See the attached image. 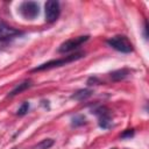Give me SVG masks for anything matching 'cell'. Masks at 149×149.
Masks as SVG:
<instances>
[{
    "label": "cell",
    "mask_w": 149,
    "mask_h": 149,
    "mask_svg": "<svg viewBox=\"0 0 149 149\" xmlns=\"http://www.w3.org/2000/svg\"><path fill=\"white\" fill-rule=\"evenodd\" d=\"M44 12H45V21L47 22H55L61 13L59 2L56 0H49L44 5Z\"/></svg>",
    "instance_id": "obj_4"
},
{
    "label": "cell",
    "mask_w": 149,
    "mask_h": 149,
    "mask_svg": "<svg viewBox=\"0 0 149 149\" xmlns=\"http://www.w3.org/2000/svg\"><path fill=\"white\" fill-rule=\"evenodd\" d=\"M54 143H55V141H54L52 139H44V140H42L41 142H38V143L34 147V149H49L50 147L54 146Z\"/></svg>",
    "instance_id": "obj_11"
},
{
    "label": "cell",
    "mask_w": 149,
    "mask_h": 149,
    "mask_svg": "<svg viewBox=\"0 0 149 149\" xmlns=\"http://www.w3.org/2000/svg\"><path fill=\"white\" fill-rule=\"evenodd\" d=\"M85 54L84 52H76V54H72V55H69V56H65L64 58H59V59H52V61H49L47 63H43L36 68H34L31 71L33 72H37V71H44V70H50V69H54V68H58V66H63L68 63H71L73 61H77V59H80L81 57H84Z\"/></svg>",
    "instance_id": "obj_1"
},
{
    "label": "cell",
    "mask_w": 149,
    "mask_h": 149,
    "mask_svg": "<svg viewBox=\"0 0 149 149\" xmlns=\"http://www.w3.org/2000/svg\"><path fill=\"white\" fill-rule=\"evenodd\" d=\"M92 113H94V114L98 115V116H102V115H106V114H111V113H109V109H108L106 106L95 107L94 109H92Z\"/></svg>",
    "instance_id": "obj_13"
},
{
    "label": "cell",
    "mask_w": 149,
    "mask_h": 149,
    "mask_svg": "<svg viewBox=\"0 0 149 149\" xmlns=\"http://www.w3.org/2000/svg\"><path fill=\"white\" fill-rule=\"evenodd\" d=\"M130 73V71L128 69H119V70H115L113 72L109 73V78L114 81H119V80H122L125 79L126 77H128V74Z\"/></svg>",
    "instance_id": "obj_8"
},
{
    "label": "cell",
    "mask_w": 149,
    "mask_h": 149,
    "mask_svg": "<svg viewBox=\"0 0 149 149\" xmlns=\"http://www.w3.org/2000/svg\"><path fill=\"white\" fill-rule=\"evenodd\" d=\"M112 149H116V148H112Z\"/></svg>",
    "instance_id": "obj_19"
},
{
    "label": "cell",
    "mask_w": 149,
    "mask_h": 149,
    "mask_svg": "<svg viewBox=\"0 0 149 149\" xmlns=\"http://www.w3.org/2000/svg\"><path fill=\"white\" fill-rule=\"evenodd\" d=\"M28 111H29V102H28V101H24V102L19 107V109H17L16 114H17V115H20V116H22V115L27 114V112H28Z\"/></svg>",
    "instance_id": "obj_14"
},
{
    "label": "cell",
    "mask_w": 149,
    "mask_h": 149,
    "mask_svg": "<svg viewBox=\"0 0 149 149\" xmlns=\"http://www.w3.org/2000/svg\"><path fill=\"white\" fill-rule=\"evenodd\" d=\"M21 34H22L21 30H17L10 27L9 24H7L5 21L0 19V41H6V40L13 38L14 36H17Z\"/></svg>",
    "instance_id": "obj_6"
},
{
    "label": "cell",
    "mask_w": 149,
    "mask_h": 149,
    "mask_svg": "<svg viewBox=\"0 0 149 149\" xmlns=\"http://www.w3.org/2000/svg\"><path fill=\"white\" fill-rule=\"evenodd\" d=\"M99 126L104 129H108L112 126V119H111V114H106L102 116H99Z\"/></svg>",
    "instance_id": "obj_10"
},
{
    "label": "cell",
    "mask_w": 149,
    "mask_h": 149,
    "mask_svg": "<svg viewBox=\"0 0 149 149\" xmlns=\"http://www.w3.org/2000/svg\"><path fill=\"white\" fill-rule=\"evenodd\" d=\"M13 149H22V148H13Z\"/></svg>",
    "instance_id": "obj_18"
},
{
    "label": "cell",
    "mask_w": 149,
    "mask_h": 149,
    "mask_svg": "<svg viewBox=\"0 0 149 149\" xmlns=\"http://www.w3.org/2000/svg\"><path fill=\"white\" fill-rule=\"evenodd\" d=\"M92 93H93V91L90 90V88H81V90L76 91L71 95V99H74V100H78V101H83V100L90 98L92 95Z\"/></svg>",
    "instance_id": "obj_7"
},
{
    "label": "cell",
    "mask_w": 149,
    "mask_h": 149,
    "mask_svg": "<svg viewBox=\"0 0 149 149\" xmlns=\"http://www.w3.org/2000/svg\"><path fill=\"white\" fill-rule=\"evenodd\" d=\"M143 34H144V38L148 40V24H147V21L144 22V29H143Z\"/></svg>",
    "instance_id": "obj_17"
},
{
    "label": "cell",
    "mask_w": 149,
    "mask_h": 149,
    "mask_svg": "<svg viewBox=\"0 0 149 149\" xmlns=\"http://www.w3.org/2000/svg\"><path fill=\"white\" fill-rule=\"evenodd\" d=\"M107 44L109 47H112L113 49L120 51V52H123V54H129L133 51V45L132 43L129 42V40L123 36V35H118V36H114L112 38H108L107 41Z\"/></svg>",
    "instance_id": "obj_2"
},
{
    "label": "cell",
    "mask_w": 149,
    "mask_h": 149,
    "mask_svg": "<svg viewBox=\"0 0 149 149\" xmlns=\"http://www.w3.org/2000/svg\"><path fill=\"white\" fill-rule=\"evenodd\" d=\"M98 84H100V81L97 77H90L87 79V85H98Z\"/></svg>",
    "instance_id": "obj_16"
},
{
    "label": "cell",
    "mask_w": 149,
    "mask_h": 149,
    "mask_svg": "<svg viewBox=\"0 0 149 149\" xmlns=\"http://www.w3.org/2000/svg\"><path fill=\"white\" fill-rule=\"evenodd\" d=\"M132 136H134V129H126L120 134L121 139H130Z\"/></svg>",
    "instance_id": "obj_15"
},
{
    "label": "cell",
    "mask_w": 149,
    "mask_h": 149,
    "mask_svg": "<svg viewBox=\"0 0 149 149\" xmlns=\"http://www.w3.org/2000/svg\"><path fill=\"white\" fill-rule=\"evenodd\" d=\"M88 35H85V36H78V37H74V38H71V40H68L65 42H63L59 48H58V52L61 54H65V52H69V51H72L74 49H77L79 45H81L84 42H86L88 40Z\"/></svg>",
    "instance_id": "obj_5"
},
{
    "label": "cell",
    "mask_w": 149,
    "mask_h": 149,
    "mask_svg": "<svg viewBox=\"0 0 149 149\" xmlns=\"http://www.w3.org/2000/svg\"><path fill=\"white\" fill-rule=\"evenodd\" d=\"M86 122V119L84 115H74L72 118V121H71V126L72 127H79V126H83L85 125Z\"/></svg>",
    "instance_id": "obj_12"
},
{
    "label": "cell",
    "mask_w": 149,
    "mask_h": 149,
    "mask_svg": "<svg viewBox=\"0 0 149 149\" xmlns=\"http://www.w3.org/2000/svg\"><path fill=\"white\" fill-rule=\"evenodd\" d=\"M20 14L28 20H34L40 13V6L35 1H24L19 7Z\"/></svg>",
    "instance_id": "obj_3"
},
{
    "label": "cell",
    "mask_w": 149,
    "mask_h": 149,
    "mask_svg": "<svg viewBox=\"0 0 149 149\" xmlns=\"http://www.w3.org/2000/svg\"><path fill=\"white\" fill-rule=\"evenodd\" d=\"M30 86H31V81H30V80H26V81L19 84L17 86H15V87L8 93V97H14V95H16V94H19V93L26 91V90L29 88Z\"/></svg>",
    "instance_id": "obj_9"
}]
</instances>
